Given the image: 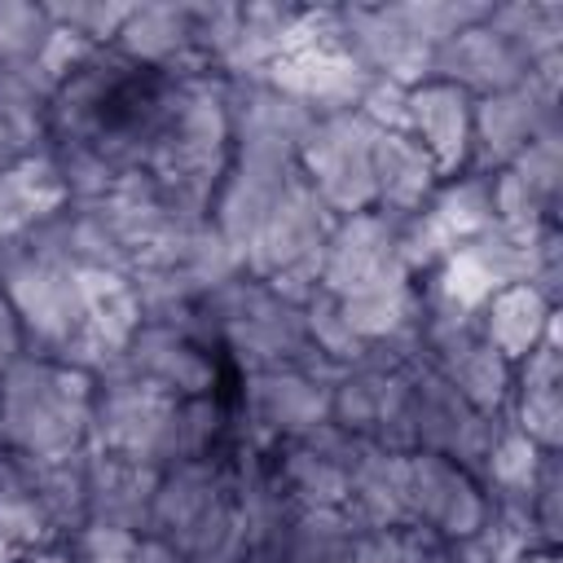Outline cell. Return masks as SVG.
I'll use <instances>...</instances> for the list:
<instances>
[{"instance_id":"1","label":"cell","mask_w":563,"mask_h":563,"mask_svg":"<svg viewBox=\"0 0 563 563\" xmlns=\"http://www.w3.org/2000/svg\"><path fill=\"white\" fill-rule=\"evenodd\" d=\"M97 378L53 356H22L0 374V449L18 457H70L88 449Z\"/></svg>"},{"instance_id":"2","label":"cell","mask_w":563,"mask_h":563,"mask_svg":"<svg viewBox=\"0 0 563 563\" xmlns=\"http://www.w3.org/2000/svg\"><path fill=\"white\" fill-rule=\"evenodd\" d=\"M339 365L308 352L295 365L242 374L238 400L229 409V449L273 453L286 440L308 435L330 418V387L339 383Z\"/></svg>"},{"instance_id":"3","label":"cell","mask_w":563,"mask_h":563,"mask_svg":"<svg viewBox=\"0 0 563 563\" xmlns=\"http://www.w3.org/2000/svg\"><path fill=\"white\" fill-rule=\"evenodd\" d=\"M374 136L356 110H343L321 114L299 145V176L334 220L374 211Z\"/></svg>"},{"instance_id":"4","label":"cell","mask_w":563,"mask_h":563,"mask_svg":"<svg viewBox=\"0 0 563 563\" xmlns=\"http://www.w3.org/2000/svg\"><path fill=\"white\" fill-rule=\"evenodd\" d=\"M330 422L383 453H413V369H343L330 387Z\"/></svg>"},{"instance_id":"5","label":"cell","mask_w":563,"mask_h":563,"mask_svg":"<svg viewBox=\"0 0 563 563\" xmlns=\"http://www.w3.org/2000/svg\"><path fill=\"white\" fill-rule=\"evenodd\" d=\"M172 409H176V400L163 396L158 387H150V383L132 378V374H101L97 378V396H92L88 449L158 466Z\"/></svg>"},{"instance_id":"6","label":"cell","mask_w":563,"mask_h":563,"mask_svg":"<svg viewBox=\"0 0 563 563\" xmlns=\"http://www.w3.org/2000/svg\"><path fill=\"white\" fill-rule=\"evenodd\" d=\"M405 519L435 541H466L488 519L484 484L440 453H405Z\"/></svg>"},{"instance_id":"7","label":"cell","mask_w":563,"mask_h":563,"mask_svg":"<svg viewBox=\"0 0 563 563\" xmlns=\"http://www.w3.org/2000/svg\"><path fill=\"white\" fill-rule=\"evenodd\" d=\"M229 84V154L299 167V145L317 114L273 88L268 79H224Z\"/></svg>"},{"instance_id":"8","label":"cell","mask_w":563,"mask_h":563,"mask_svg":"<svg viewBox=\"0 0 563 563\" xmlns=\"http://www.w3.org/2000/svg\"><path fill=\"white\" fill-rule=\"evenodd\" d=\"M0 295L13 303L22 334H26V352L31 356H62V347L75 339L79 321H84V295H79V277L75 268L35 260L26 251V260L4 277Z\"/></svg>"},{"instance_id":"9","label":"cell","mask_w":563,"mask_h":563,"mask_svg":"<svg viewBox=\"0 0 563 563\" xmlns=\"http://www.w3.org/2000/svg\"><path fill=\"white\" fill-rule=\"evenodd\" d=\"M501 418L506 413L488 418V413L471 409L457 396V387L449 378H440L435 369H427V365L413 369V440L422 453H440V457L457 462L462 471L479 475Z\"/></svg>"},{"instance_id":"10","label":"cell","mask_w":563,"mask_h":563,"mask_svg":"<svg viewBox=\"0 0 563 563\" xmlns=\"http://www.w3.org/2000/svg\"><path fill=\"white\" fill-rule=\"evenodd\" d=\"M106 374H132L172 400L220 396V352H211L207 343H198L180 330L145 325V321L132 334V343L123 347L119 365Z\"/></svg>"},{"instance_id":"11","label":"cell","mask_w":563,"mask_h":563,"mask_svg":"<svg viewBox=\"0 0 563 563\" xmlns=\"http://www.w3.org/2000/svg\"><path fill=\"white\" fill-rule=\"evenodd\" d=\"M330 224H334V216L321 207V198L308 189V180L295 176L277 194V202L264 216V224L255 229V238L242 246V273L268 282L282 268H295L303 260H317L321 246H325V238H330Z\"/></svg>"},{"instance_id":"12","label":"cell","mask_w":563,"mask_h":563,"mask_svg":"<svg viewBox=\"0 0 563 563\" xmlns=\"http://www.w3.org/2000/svg\"><path fill=\"white\" fill-rule=\"evenodd\" d=\"M559 123V101L541 97L528 79L488 97H475V119H471V163L466 172L475 176H493L501 167H510L528 141L545 128Z\"/></svg>"},{"instance_id":"13","label":"cell","mask_w":563,"mask_h":563,"mask_svg":"<svg viewBox=\"0 0 563 563\" xmlns=\"http://www.w3.org/2000/svg\"><path fill=\"white\" fill-rule=\"evenodd\" d=\"M409 277L396 260V220L378 211H356L330 224V238L321 246V290L343 299L352 290ZM413 282V277H409Z\"/></svg>"},{"instance_id":"14","label":"cell","mask_w":563,"mask_h":563,"mask_svg":"<svg viewBox=\"0 0 563 563\" xmlns=\"http://www.w3.org/2000/svg\"><path fill=\"white\" fill-rule=\"evenodd\" d=\"M339 9V31L347 53L378 79H396L405 88L431 79V48L413 40L391 4H334Z\"/></svg>"},{"instance_id":"15","label":"cell","mask_w":563,"mask_h":563,"mask_svg":"<svg viewBox=\"0 0 563 563\" xmlns=\"http://www.w3.org/2000/svg\"><path fill=\"white\" fill-rule=\"evenodd\" d=\"M471 119H475V97L471 92H462L444 79H422V84L409 88L405 132L427 150L440 180L466 172V163H471Z\"/></svg>"},{"instance_id":"16","label":"cell","mask_w":563,"mask_h":563,"mask_svg":"<svg viewBox=\"0 0 563 563\" xmlns=\"http://www.w3.org/2000/svg\"><path fill=\"white\" fill-rule=\"evenodd\" d=\"M431 79H444L471 97H488V92L523 84L528 62L488 22H475L457 31L453 40H444L440 48H431Z\"/></svg>"},{"instance_id":"17","label":"cell","mask_w":563,"mask_h":563,"mask_svg":"<svg viewBox=\"0 0 563 563\" xmlns=\"http://www.w3.org/2000/svg\"><path fill=\"white\" fill-rule=\"evenodd\" d=\"M233 493V475H229V457H198V462H176L163 466L154 501H150V537L176 541L185 528H194L202 515H211L224 497Z\"/></svg>"},{"instance_id":"18","label":"cell","mask_w":563,"mask_h":563,"mask_svg":"<svg viewBox=\"0 0 563 563\" xmlns=\"http://www.w3.org/2000/svg\"><path fill=\"white\" fill-rule=\"evenodd\" d=\"M299 176V167H286V163H260V158H233L229 154V167L211 194V211L207 220L242 251L255 229L264 224V216L273 211L277 194Z\"/></svg>"},{"instance_id":"19","label":"cell","mask_w":563,"mask_h":563,"mask_svg":"<svg viewBox=\"0 0 563 563\" xmlns=\"http://www.w3.org/2000/svg\"><path fill=\"white\" fill-rule=\"evenodd\" d=\"M141 70L154 75H185L207 70L194 53V13L189 4H132L119 40L110 44Z\"/></svg>"},{"instance_id":"20","label":"cell","mask_w":563,"mask_h":563,"mask_svg":"<svg viewBox=\"0 0 563 563\" xmlns=\"http://www.w3.org/2000/svg\"><path fill=\"white\" fill-rule=\"evenodd\" d=\"M440 185L435 163L409 132H378L374 136V211L387 220L418 216Z\"/></svg>"},{"instance_id":"21","label":"cell","mask_w":563,"mask_h":563,"mask_svg":"<svg viewBox=\"0 0 563 563\" xmlns=\"http://www.w3.org/2000/svg\"><path fill=\"white\" fill-rule=\"evenodd\" d=\"M70 202L66 180L48 150L18 154L0 172V242H22L31 229H40L48 216H57Z\"/></svg>"},{"instance_id":"22","label":"cell","mask_w":563,"mask_h":563,"mask_svg":"<svg viewBox=\"0 0 563 563\" xmlns=\"http://www.w3.org/2000/svg\"><path fill=\"white\" fill-rule=\"evenodd\" d=\"M158 475L163 471L150 466V462L110 457V453H92L88 449V523L145 532Z\"/></svg>"},{"instance_id":"23","label":"cell","mask_w":563,"mask_h":563,"mask_svg":"<svg viewBox=\"0 0 563 563\" xmlns=\"http://www.w3.org/2000/svg\"><path fill=\"white\" fill-rule=\"evenodd\" d=\"M554 317H559V308L541 290H532L528 282H510V286L493 290L488 303L479 308V334L493 352H501L510 365H519L541 343V334L550 330Z\"/></svg>"},{"instance_id":"24","label":"cell","mask_w":563,"mask_h":563,"mask_svg":"<svg viewBox=\"0 0 563 563\" xmlns=\"http://www.w3.org/2000/svg\"><path fill=\"white\" fill-rule=\"evenodd\" d=\"M343 510L352 515V523L361 532L409 528V519H405V453H383L369 444L361 453V462L352 466Z\"/></svg>"},{"instance_id":"25","label":"cell","mask_w":563,"mask_h":563,"mask_svg":"<svg viewBox=\"0 0 563 563\" xmlns=\"http://www.w3.org/2000/svg\"><path fill=\"white\" fill-rule=\"evenodd\" d=\"M273 475L286 488V497L299 510H343L347 506V479L352 471L334 457H325L321 449H312L308 440H286L273 449Z\"/></svg>"},{"instance_id":"26","label":"cell","mask_w":563,"mask_h":563,"mask_svg":"<svg viewBox=\"0 0 563 563\" xmlns=\"http://www.w3.org/2000/svg\"><path fill=\"white\" fill-rule=\"evenodd\" d=\"M9 457L22 466L31 493L40 497L44 515L53 519L57 537L62 541L75 537L88 523V449L70 453V457H18V453H9Z\"/></svg>"},{"instance_id":"27","label":"cell","mask_w":563,"mask_h":563,"mask_svg":"<svg viewBox=\"0 0 563 563\" xmlns=\"http://www.w3.org/2000/svg\"><path fill=\"white\" fill-rule=\"evenodd\" d=\"M53 84L40 75L35 62L0 66V132L22 150L48 145V114H53Z\"/></svg>"},{"instance_id":"28","label":"cell","mask_w":563,"mask_h":563,"mask_svg":"<svg viewBox=\"0 0 563 563\" xmlns=\"http://www.w3.org/2000/svg\"><path fill=\"white\" fill-rule=\"evenodd\" d=\"M339 308H343V321L352 325V334L365 347H374V343L400 339L418 325V282H409V277L378 282V286L343 295Z\"/></svg>"},{"instance_id":"29","label":"cell","mask_w":563,"mask_h":563,"mask_svg":"<svg viewBox=\"0 0 563 563\" xmlns=\"http://www.w3.org/2000/svg\"><path fill=\"white\" fill-rule=\"evenodd\" d=\"M229 449V405L220 396H198V400H176L167 435H163V453L158 466H176V462H198V457H216Z\"/></svg>"},{"instance_id":"30","label":"cell","mask_w":563,"mask_h":563,"mask_svg":"<svg viewBox=\"0 0 563 563\" xmlns=\"http://www.w3.org/2000/svg\"><path fill=\"white\" fill-rule=\"evenodd\" d=\"M528 66L537 57L563 53V0H501L484 18Z\"/></svg>"},{"instance_id":"31","label":"cell","mask_w":563,"mask_h":563,"mask_svg":"<svg viewBox=\"0 0 563 563\" xmlns=\"http://www.w3.org/2000/svg\"><path fill=\"white\" fill-rule=\"evenodd\" d=\"M431 216V224L453 242V246H466L471 238H479L493 220V198H488V176H475V172H462V176H449L435 185L431 202L422 207Z\"/></svg>"},{"instance_id":"32","label":"cell","mask_w":563,"mask_h":563,"mask_svg":"<svg viewBox=\"0 0 563 563\" xmlns=\"http://www.w3.org/2000/svg\"><path fill=\"white\" fill-rule=\"evenodd\" d=\"M356 532L361 528L352 523L347 510H295L268 563H339Z\"/></svg>"},{"instance_id":"33","label":"cell","mask_w":563,"mask_h":563,"mask_svg":"<svg viewBox=\"0 0 563 563\" xmlns=\"http://www.w3.org/2000/svg\"><path fill=\"white\" fill-rule=\"evenodd\" d=\"M541 462H545V449L532 444L523 431H515L506 418L488 444V457L479 466V484L488 497H532V484L541 475Z\"/></svg>"},{"instance_id":"34","label":"cell","mask_w":563,"mask_h":563,"mask_svg":"<svg viewBox=\"0 0 563 563\" xmlns=\"http://www.w3.org/2000/svg\"><path fill=\"white\" fill-rule=\"evenodd\" d=\"M0 541H9L13 550H35V545L62 541L53 519L44 515L40 497L31 493L22 466L9 453H0Z\"/></svg>"},{"instance_id":"35","label":"cell","mask_w":563,"mask_h":563,"mask_svg":"<svg viewBox=\"0 0 563 563\" xmlns=\"http://www.w3.org/2000/svg\"><path fill=\"white\" fill-rule=\"evenodd\" d=\"M488 4L493 0H400V4H391V13H396V22L413 40H422L427 48H440L457 31L484 22L488 18Z\"/></svg>"},{"instance_id":"36","label":"cell","mask_w":563,"mask_h":563,"mask_svg":"<svg viewBox=\"0 0 563 563\" xmlns=\"http://www.w3.org/2000/svg\"><path fill=\"white\" fill-rule=\"evenodd\" d=\"M303 330H308V347H312L317 356L334 361L339 369L361 365V361H365V352H369V347L352 334V325L343 321L339 299H334V295H325V290H317V295L303 303Z\"/></svg>"},{"instance_id":"37","label":"cell","mask_w":563,"mask_h":563,"mask_svg":"<svg viewBox=\"0 0 563 563\" xmlns=\"http://www.w3.org/2000/svg\"><path fill=\"white\" fill-rule=\"evenodd\" d=\"M53 31V18L40 0H0V66L35 62Z\"/></svg>"},{"instance_id":"38","label":"cell","mask_w":563,"mask_h":563,"mask_svg":"<svg viewBox=\"0 0 563 563\" xmlns=\"http://www.w3.org/2000/svg\"><path fill=\"white\" fill-rule=\"evenodd\" d=\"M510 172L532 189L541 194L550 207H559V194H563V123L537 132L528 141V150L510 163Z\"/></svg>"},{"instance_id":"39","label":"cell","mask_w":563,"mask_h":563,"mask_svg":"<svg viewBox=\"0 0 563 563\" xmlns=\"http://www.w3.org/2000/svg\"><path fill=\"white\" fill-rule=\"evenodd\" d=\"M44 9H48V18L57 26L79 31L97 48H110L119 40L128 13H132V4H114V0H48Z\"/></svg>"},{"instance_id":"40","label":"cell","mask_w":563,"mask_h":563,"mask_svg":"<svg viewBox=\"0 0 563 563\" xmlns=\"http://www.w3.org/2000/svg\"><path fill=\"white\" fill-rule=\"evenodd\" d=\"M101 48L97 44H88L79 31H70V26H57L53 22V31H48V40H44V48L35 53V66H40V75L53 84V88H62L66 79H75L92 57H97Z\"/></svg>"},{"instance_id":"41","label":"cell","mask_w":563,"mask_h":563,"mask_svg":"<svg viewBox=\"0 0 563 563\" xmlns=\"http://www.w3.org/2000/svg\"><path fill=\"white\" fill-rule=\"evenodd\" d=\"M528 501H532V519H537L541 545L559 550V537H563V453H545Z\"/></svg>"},{"instance_id":"42","label":"cell","mask_w":563,"mask_h":563,"mask_svg":"<svg viewBox=\"0 0 563 563\" xmlns=\"http://www.w3.org/2000/svg\"><path fill=\"white\" fill-rule=\"evenodd\" d=\"M405 110H409V88L396 84V79H369L361 101H356V114L374 128V132H405Z\"/></svg>"},{"instance_id":"43","label":"cell","mask_w":563,"mask_h":563,"mask_svg":"<svg viewBox=\"0 0 563 563\" xmlns=\"http://www.w3.org/2000/svg\"><path fill=\"white\" fill-rule=\"evenodd\" d=\"M435 537L422 528H391L387 532V554L383 563H431L435 559Z\"/></svg>"},{"instance_id":"44","label":"cell","mask_w":563,"mask_h":563,"mask_svg":"<svg viewBox=\"0 0 563 563\" xmlns=\"http://www.w3.org/2000/svg\"><path fill=\"white\" fill-rule=\"evenodd\" d=\"M26 356V334H22V321L13 312V303L0 295V374L9 365H18Z\"/></svg>"},{"instance_id":"45","label":"cell","mask_w":563,"mask_h":563,"mask_svg":"<svg viewBox=\"0 0 563 563\" xmlns=\"http://www.w3.org/2000/svg\"><path fill=\"white\" fill-rule=\"evenodd\" d=\"M383 554H387V532H356L339 563H383Z\"/></svg>"},{"instance_id":"46","label":"cell","mask_w":563,"mask_h":563,"mask_svg":"<svg viewBox=\"0 0 563 563\" xmlns=\"http://www.w3.org/2000/svg\"><path fill=\"white\" fill-rule=\"evenodd\" d=\"M132 563H189L180 550H172L163 537H150V532H141V541H136V550H132Z\"/></svg>"},{"instance_id":"47","label":"cell","mask_w":563,"mask_h":563,"mask_svg":"<svg viewBox=\"0 0 563 563\" xmlns=\"http://www.w3.org/2000/svg\"><path fill=\"white\" fill-rule=\"evenodd\" d=\"M18 563H79L75 550L66 541H48V545H35V550H22Z\"/></svg>"},{"instance_id":"48","label":"cell","mask_w":563,"mask_h":563,"mask_svg":"<svg viewBox=\"0 0 563 563\" xmlns=\"http://www.w3.org/2000/svg\"><path fill=\"white\" fill-rule=\"evenodd\" d=\"M519 563H559V550H550V545H537V550H528Z\"/></svg>"},{"instance_id":"49","label":"cell","mask_w":563,"mask_h":563,"mask_svg":"<svg viewBox=\"0 0 563 563\" xmlns=\"http://www.w3.org/2000/svg\"><path fill=\"white\" fill-rule=\"evenodd\" d=\"M18 154H22V150H18V145H13V141H9L4 132H0V172H4V167H9V163H13Z\"/></svg>"},{"instance_id":"50","label":"cell","mask_w":563,"mask_h":563,"mask_svg":"<svg viewBox=\"0 0 563 563\" xmlns=\"http://www.w3.org/2000/svg\"><path fill=\"white\" fill-rule=\"evenodd\" d=\"M18 554H22V550H13L9 541H0V563H18Z\"/></svg>"}]
</instances>
